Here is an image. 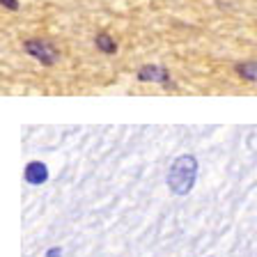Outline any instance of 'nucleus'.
<instances>
[{
    "mask_svg": "<svg viewBox=\"0 0 257 257\" xmlns=\"http://www.w3.org/2000/svg\"><path fill=\"white\" fill-rule=\"evenodd\" d=\"M195 179H198V161H195V156L184 154L179 159H175V163L168 170V186H170V191L175 195H186L195 186Z\"/></svg>",
    "mask_w": 257,
    "mask_h": 257,
    "instance_id": "1",
    "label": "nucleus"
},
{
    "mask_svg": "<svg viewBox=\"0 0 257 257\" xmlns=\"http://www.w3.org/2000/svg\"><path fill=\"white\" fill-rule=\"evenodd\" d=\"M23 48H26L28 55H32V58L39 60L46 67H51V64H55L60 60V51L51 42H46V39H28L23 44Z\"/></svg>",
    "mask_w": 257,
    "mask_h": 257,
    "instance_id": "2",
    "label": "nucleus"
},
{
    "mask_svg": "<svg viewBox=\"0 0 257 257\" xmlns=\"http://www.w3.org/2000/svg\"><path fill=\"white\" fill-rule=\"evenodd\" d=\"M138 80H143V83H163V85H168V83H170V74H168L166 67L145 64V67L138 69Z\"/></svg>",
    "mask_w": 257,
    "mask_h": 257,
    "instance_id": "3",
    "label": "nucleus"
},
{
    "mask_svg": "<svg viewBox=\"0 0 257 257\" xmlns=\"http://www.w3.org/2000/svg\"><path fill=\"white\" fill-rule=\"evenodd\" d=\"M23 177H26V182L32 184V186H39L48 179V168L44 166L42 161H30L23 170Z\"/></svg>",
    "mask_w": 257,
    "mask_h": 257,
    "instance_id": "4",
    "label": "nucleus"
},
{
    "mask_svg": "<svg viewBox=\"0 0 257 257\" xmlns=\"http://www.w3.org/2000/svg\"><path fill=\"white\" fill-rule=\"evenodd\" d=\"M94 44H96V48H99L101 53H106V55H112L115 51H117V44H115V39H112L108 32H99L96 39H94Z\"/></svg>",
    "mask_w": 257,
    "mask_h": 257,
    "instance_id": "5",
    "label": "nucleus"
},
{
    "mask_svg": "<svg viewBox=\"0 0 257 257\" xmlns=\"http://www.w3.org/2000/svg\"><path fill=\"white\" fill-rule=\"evenodd\" d=\"M236 74H239L241 78L250 80V83H257V60H252V62L236 64Z\"/></svg>",
    "mask_w": 257,
    "mask_h": 257,
    "instance_id": "6",
    "label": "nucleus"
},
{
    "mask_svg": "<svg viewBox=\"0 0 257 257\" xmlns=\"http://www.w3.org/2000/svg\"><path fill=\"white\" fill-rule=\"evenodd\" d=\"M3 7H7V10H19V3H16V0H3Z\"/></svg>",
    "mask_w": 257,
    "mask_h": 257,
    "instance_id": "7",
    "label": "nucleus"
},
{
    "mask_svg": "<svg viewBox=\"0 0 257 257\" xmlns=\"http://www.w3.org/2000/svg\"><path fill=\"white\" fill-rule=\"evenodd\" d=\"M62 255V250H60V248H51V250L46 252V257H60Z\"/></svg>",
    "mask_w": 257,
    "mask_h": 257,
    "instance_id": "8",
    "label": "nucleus"
}]
</instances>
